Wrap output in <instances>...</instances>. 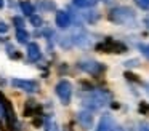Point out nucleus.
<instances>
[{
    "label": "nucleus",
    "instance_id": "a211bd4d",
    "mask_svg": "<svg viewBox=\"0 0 149 131\" xmlns=\"http://www.w3.org/2000/svg\"><path fill=\"white\" fill-rule=\"evenodd\" d=\"M139 131H149V123H141L139 125Z\"/></svg>",
    "mask_w": 149,
    "mask_h": 131
},
{
    "label": "nucleus",
    "instance_id": "aec40b11",
    "mask_svg": "<svg viewBox=\"0 0 149 131\" xmlns=\"http://www.w3.org/2000/svg\"><path fill=\"white\" fill-rule=\"evenodd\" d=\"M144 24H146V26H148V27H149V16H148V18L144 19Z\"/></svg>",
    "mask_w": 149,
    "mask_h": 131
},
{
    "label": "nucleus",
    "instance_id": "2eb2a0df",
    "mask_svg": "<svg viewBox=\"0 0 149 131\" xmlns=\"http://www.w3.org/2000/svg\"><path fill=\"white\" fill-rule=\"evenodd\" d=\"M31 22H32L34 26H42V18H40V16H37V15H32L31 16Z\"/></svg>",
    "mask_w": 149,
    "mask_h": 131
},
{
    "label": "nucleus",
    "instance_id": "20e7f679",
    "mask_svg": "<svg viewBox=\"0 0 149 131\" xmlns=\"http://www.w3.org/2000/svg\"><path fill=\"white\" fill-rule=\"evenodd\" d=\"M55 91H56L58 98L61 99V102L64 105H68L69 102H71V98H72V85H71V82H68V80H59V82L56 83Z\"/></svg>",
    "mask_w": 149,
    "mask_h": 131
},
{
    "label": "nucleus",
    "instance_id": "7ed1b4c3",
    "mask_svg": "<svg viewBox=\"0 0 149 131\" xmlns=\"http://www.w3.org/2000/svg\"><path fill=\"white\" fill-rule=\"evenodd\" d=\"M96 50L101 53H125L127 46L122 42H117L114 38H106L104 42L96 45Z\"/></svg>",
    "mask_w": 149,
    "mask_h": 131
},
{
    "label": "nucleus",
    "instance_id": "39448f33",
    "mask_svg": "<svg viewBox=\"0 0 149 131\" xmlns=\"http://www.w3.org/2000/svg\"><path fill=\"white\" fill-rule=\"evenodd\" d=\"M11 85L19 88V89H23V91H26V93H36L37 89H39V85H37V82H34V80L13 78L11 80Z\"/></svg>",
    "mask_w": 149,
    "mask_h": 131
},
{
    "label": "nucleus",
    "instance_id": "6e6552de",
    "mask_svg": "<svg viewBox=\"0 0 149 131\" xmlns=\"http://www.w3.org/2000/svg\"><path fill=\"white\" fill-rule=\"evenodd\" d=\"M114 130H116V123H114L112 117L109 114H104L101 117L100 123H98L96 131H114Z\"/></svg>",
    "mask_w": 149,
    "mask_h": 131
},
{
    "label": "nucleus",
    "instance_id": "f03ea898",
    "mask_svg": "<svg viewBox=\"0 0 149 131\" xmlns=\"http://www.w3.org/2000/svg\"><path fill=\"white\" fill-rule=\"evenodd\" d=\"M109 19L116 24H130L135 21V11L128 6H117V8L111 10Z\"/></svg>",
    "mask_w": 149,
    "mask_h": 131
},
{
    "label": "nucleus",
    "instance_id": "9b49d317",
    "mask_svg": "<svg viewBox=\"0 0 149 131\" xmlns=\"http://www.w3.org/2000/svg\"><path fill=\"white\" fill-rule=\"evenodd\" d=\"M19 6H21V11L24 13L26 16H32L34 15V11H36V8H34V5L31 2H27V0H24V2H21L19 3Z\"/></svg>",
    "mask_w": 149,
    "mask_h": 131
},
{
    "label": "nucleus",
    "instance_id": "412c9836",
    "mask_svg": "<svg viewBox=\"0 0 149 131\" xmlns=\"http://www.w3.org/2000/svg\"><path fill=\"white\" fill-rule=\"evenodd\" d=\"M3 5H5V2H3V0H0V8H2Z\"/></svg>",
    "mask_w": 149,
    "mask_h": 131
},
{
    "label": "nucleus",
    "instance_id": "5701e85b",
    "mask_svg": "<svg viewBox=\"0 0 149 131\" xmlns=\"http://www.w3.org/2000/svg\"><path fill=\"white\" fill-rule=\"evenodd\" d=\"M52 130H53V131H58V130H56V126H53V128H52Z\"/></svg>",
    "mask_w": 149,
    "mask_h": 131
},
{
    "label": "nucleus",
    "instance_id": "4be33fe9",
    "mask_svg": "<svg viewBox=\"0 0 149 131\" xmlns=\"http://www.w3.org/2000/svg\"><path fill=\"white\" fill-rule=\"evenodd\" d=\"M114 131H123V130H122V128H116Z\"/></svg>",
    "mask_w": 149,
    "mask_h": 131
},
{
    "label": "nucleus",
    "instance_id": "ddd939ff",
    "mask_svg": "<svg viewBox=\"0 0 149 131\" xmlns=\"http://www.w3.org/2000/svg\"><path fill=\"white\" fill-rule=\"evenodd\" d=\"M16 38L19 43H26L29 40V34H27L24 29H16Z\"/></svg>",
    "mask_w": 149,
    "mask_h": 131
},
{
    "label": "nucleus",
    "instance_id": "423d86ee",
    "mask_svg": "<svg viewBox=\"0 0 149 131\" xmlns=\"http://www.w3.org/2000/svg\"><path fill=\"white\" fill-rule=\"evenodd\" d=\"M79 67L87 73H91V75H98L104 70V66L96 62V61H82V62H79Z\"/></svg>",
    "mask_w": 149,
    "mask_h": 131
},
{
    "label": "nucleus",
    "instance_id": "9d476101",
    "mask_svg": "<svg viewBox=\"0 0 149 131\" xmlns=\"http://www.w3.org/2000/svg\"><path fill=\"white\" fill-rule=\"evenodd\" d=\"M40 46L39 43H36V42H31L29 45H27V58H29V61H39L40 59Z\"/></svg>",
    "mask_w": 149,
    "mask_h": 131
},
{
    "label": "nucleus",
    "instance_id": "0eeeda50",
    "mask_svg": "<svg viewBox=\"0 0 149 131\" xmlns=\"http://www.w3.org/2000/svg\"><path fill=\"white\" fill-rule=\"evenodd\" d=\"M77 121L84 130H90L93 126V115L90 110H82L77 114Z\"/></svg>",
    "mask_w": 149,
    "mask_h": 131
},
{
    "label": "nucleus",
    "instance_id": "4468645a",
    "mask_svg": "<svg viewBox=\"0 0 149 131\" xmlns=\"http://www.w3.org/2000/svg\"><path fill=\"white\" fill-rule=\"evenodd\" d=\"M135 3L141 10H149V0H135Z\"/></svg>",
    "mask_w": 149,
    "mask_h": 131
},
{
    "label": "nucleus",
    "instance_id": "dca6fc26",
    "mask_svg": "<svg viewBox=\"0 0 149 131\" xmlns=\"http://www.w3.org/2000/svg\"><path fill=\"white\" fill-rule=\"evenodd\" d=\"M139 50H141L143 54H144V58L149 59V43L148 45H139Z\"/></svg>",
    "mask_w": 149,
    "mask_h": 131
},
{
    "label": "nucleus",
    "instance_id": "1a4fd4ad",
    "mask_svg": "<svg viewBox=\"0 0 149 131\" xmlns=\"http://www.w3.org/2000/svg\"><path fill=\"white\" fill-rule=\"evenodd\" d=\"M56 26L61 29H66L71 26V15H69L68 11H58L56 13Z\"/></svg>",
    "mask_w": 149,
    "mask_h": 131
},
{
    "label": "nucleus",
    "instance_id": "6ab92c4d",
    "mask_svg": "<svg viewBox=\"0 0 149 131\" xmlns=\"http://www.w3.org/2000/svg\"><path fill=\"white\" fill-rule=\"evenodd\" d=\"M8 30V26L5 22H0V32H7Z\"/></svg>",
    "mask_w": 149,
    "mask_h": 131
},
{
    "label": "nucleus",
    "instance_id": "f257e3e1",
    "mask_svg": "<svg viewBox=\"0 0 149 131\" xmlns=\"http://www.w3.org/2000/svg\"><path fill=\"white\" fill-rule=\"evenodd\" d=\"M109 101H111V94L107 91H104V89H93V91H90L84 98V105L87 109L96 110V109L104 107Z\"/></svg>",
    "mask_w": 149,
    "mask_h": 131
},
{
    "label": "nucleus",
    "instance_id": "f3484780",
    "mask_svg": "<svg viewBox=\"0 0 149 131\" xmlns=\"http://www.w3.org/2000/svg\"><path fill=\"white\" fill-rule=\"evenodd\" d=\"M13 22L16 24V29H23V26H24V21H23L21 18H18V16H16V18H13Z\"/></svg>",
    "mask_w": 149,
    "mask_h": 131
},
{
    "label": "nucleus",
    "instance_id": "f8f14e48",
    "mask_svg": "<svg viewBox=\"0 0 149 131\" xmlns=\"http://www.w3.org/2000/svg\"><path fill=\"white\" fill-rule=\"evenodd\" d=\"M75 6L79 8H90V6H95L98 0H72Z\"/></svg>",
    "mask_w": 149,
    "mask_h": 131
}]
</instances>
